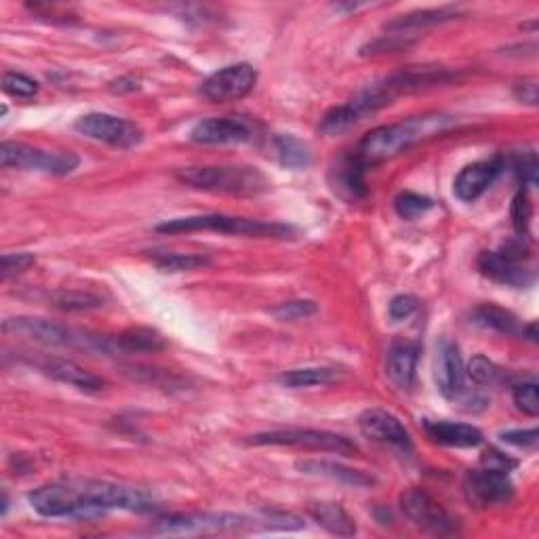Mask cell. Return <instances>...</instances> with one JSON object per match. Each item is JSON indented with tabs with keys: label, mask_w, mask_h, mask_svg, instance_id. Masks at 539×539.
I'll use <instances>...</instances> for the list:
<instances>
[{
	"label": "cell",
	"mask_w": 539,
	"mask_h": 539,
	"mask_svg": "<svg viewBox=\"0 0 539 539\" xmlns=\"http://www.w3.org/2000/svg\"><path fill=\"white\" fill-rule=\"evenodd\" d=\"M434 382L438 392H441L447 401H459V398L466 394V367L459 348L451 342H443L438 346Z\"/></svg>",
	"instance_id": "16"
},
{
	"label": "cell",
	"mask_w": 539,
	"mask_h": 539,
	"mask_svg": "<svg viewBox=\"0 0 539 539\" xmlns=\"http://www.w3.org/2000/svg\"><path fill=\"white\" fill-rule=\"evenodd\" d=\"M316 310L318 308L312 299H293V302H285L281 306L272 308V316L283 323H293V321H302V318L316 314Z\"/></svg>",
	"instance_id": "36"
},
{
	"label": "cell",
	"mask_w": 539,
	"mask_h": 539,
	"mask_svg": "<svg viewBox=\"0 0 539 539\" xmlns=\"http://www.w3.org/2000/svg\"><path fill=\"white\" fill-rule=\"evenodd\" d=\"M424 430L434 443L445 445V447L470 449V447H478L483 443V432L470 424L432 422V419H426Z\"/></svg>",
	"instance_id": "23"
},
{
	"label": "cell",
	"mask_w": 539,
	"mask_h": 539,
	"mask_svg": "<svg viewBox=\"0 0 539 539\" xmlns=\"http://www.w3.org/2000/svg\"><path fill=\"white\" fill-rule=\"evenodd\" d=\"M367 169L369 167L354 152L342 156L331 165L329 171L331 190L348 203L363 201L367 196V179H365Z\"/></svg>",
	"instance_id": "18"
},
{
	"label": "cell",
	"mask_w": 539,
	"mask_h": 539,
	"mask_svg": "<svg viewBox=\"0 0 539 539\" xmlns=\"http://www.w3.org/2000/svg\"><path fill=\"white\" fill-rule=\"evenodd\" d=\"M272 148H274L278 163H281L283 167L306 169L312 163L310 148L302 142V139H297L295 135H289V133L276 135L272 139Z\"/></svg>",
	"instance_id": "28"
},
{
	"label": "cell",
	"mask_w": 539,
	"mask_h": 539,
	"mask_svg": "<svg viewBox=\"0 0 539 539\" xmlns=\"http://www.w3.org/2000/svg\"><path fill=\"white\" fill-rule=\"evenodd\" d=\"M34 264L36 257L32 253H5L3 259H0V276H3V281H7V278L26 272Z\"/></svg>",
	"instance_id": "39"
},
{
	"label": "cell",
	"mask_w": 539,
	"mask_h": 539,
	"mask_svg": "<svg viewBox=\"0 0 539 539\" xmlns=\"http://www.w3.org/2000/svg\"><path fill=\"white\" fill-rule=\"evenodd\" d=\"M422 346L413 339H394L386 354V375L398 390H411Z\"/></svg>",
	"instance_id": "20"
},
{
	"label": "cell",
	"mask_w": 539,
	"mask_h": 539,
	"mask_svg": "<svg viewBox=\"0 0 539 539\" xmlns=\"http://www.w3.org/2000/svg\"><path fill=\"white\" fill-rule=\"evenodd\" d=\"M152 262L163 272H190L209 266V257L194 253H152Z\"/></svg>",
	"instance_id": "31"
},
{
	"label": "cell",
	"mask_w": 539,
	"mask_h": 539,
	"mask_svg": "<svg viewBox=\"0 0 539 539\" xmlns=\"http://www.w3.org/2000/svg\"><path fill=\"white\" fill-rule=\"evenodd\" d=\"M512 93L514 97L518 99V102H523L527 106H537L539 102V83L537 78H523V81H516L514 87H512Z\"/></svg>",
	"instance_id": "42"
},
{
	"label": "cell",
	"mask_w": 539,
	"mask_h": 539,
	"mask_svg": "<svg viewBox=\"0 0 539 539\" xmlns=\"http://www.w3.org/2000/svg\"><path fill=\"white\" fill-rule=\"evenodd\" d=\"M276 382L285 388H316V386H331L337 382V371L325 367H304L291 369L276 377Z\"/></svg>",
	"instance_id": "29"
},
{
	"label": "cell",
	"mask_w": 539,
	"mask_h": 539,
	"mask_svg": "<svg viewBox=\"0 0 539 539\" xmlns=\"http://www.w3.org/2000/svg\"><path fill=\"white\" fill-rule=\"evenodd\" d=\"M3 91L13 97L28 99L38 93V83L22 72H7L3 76Z\"/></svg>",
	"instance_id": "37"
},
{
	"label": "cell",
	"mask_w": 539,
	"mask_h": 539,
	"mask_svg": "<svg viewBox=\"0 0 539 539\" xmlns=\"http://www.w3.org/2000/svg\"><path fill=\"white\" fill-rule=\"evenodd\" d=\"M523 337H527L529 339V342H537V325L535 323H531V325H527V327H523V333H521Z\"/></svg>",
	"instance_id": "45"
},
{
	"label": "cell",
	"mask_w": 539,
	"mask_h": 539,
	"mask_svg": "<svg viewBox=\"0 0 539 539\" xmlns=\"http://www.w3.org/2000/svg\"><path fill=\"white\" fill-rule=\"evenodd\" d=\"M455 116L445 112H430L422 116H411L407 121L382 125L369 131L361 142H358L354 154L361 158L367 167L386 163L398 154L407 152L409 148L426 142L436 135L449 131L455 125Z\"/></svg>",
	"instance_id": "3"
},
{
	"label": "cell",
	"mask_w": 539,
	"mask_h": 539,
	"mask_svg": "<svg viewBox=\"0 0 539 539\" xmlns=\"http://www.w3.org/2000/svg\"><path fill=\"white\" fill-rule=\"evenodd\" d=\"M190 139L194 144L203 146L245 144L253 139V127L245 121V118L238 116L207 118V121H201L192 127Z\"/></svg>",
	"instance_id": "15"
},
{
	"label": "cell",
	"mask_w": 539,
	"mask_h": 539,
	"mask_svg": "<svg viewBox=\"0 0 539 539\" xmlns=\"http://www.w3.org/2000/svg\"><path fill=\"white\" fill-rule=\"evenodd\" d=\"M161 234H190V232H222L234 236H253V238H293L295 228L276 222H262V219L236 217L226 213H205L190 217H175L154 228Z\"/></svg>",
	"instance_id": "5"
},
{
	"label": "cell",
	"mask_w": 539,
	"mask_h": 539,
	"mask_svg": "<svg viewBox=\"0 0 539 539\" xmlns=\"http://www.w3.org/2000/svg\"><path fill=\"white\" fill-rule=\"evenodd\" d=\"M499 438H502L504 443L514 445V447L535 449L537 447V441H539V434H537L535 428H529V430H508V432L499 434Z\"/></svg>",
	"instance_id": "41"
},
{
	"label": "cell",
	"mask_w": 539,
	"mask_h": 539,
	"mask_svg": "<svg viewBox=\"0 0 539 539\" xmlns=\"http://www.w3.org/2000/svg\"><path fill=\"white\" fill-rule=\"evenodd\" d=\"M457 9L455 7H438V9H424V11H413L407 15H401L392 19L390 24H386V32L390 34H403V36H411L409 32H417L428 26H436L449 22V19L457 17Z\"/></svg>",
	"instance_id": "24"
},
{
	"label": "cell",
	"mask_w": 539,
	"mask_h": 539,
	"mask_svg": "<svg viewBox=\"0 0 539 539\" xmlns=\"http://www.w3.org/2000/svg\"><path fill=\"white\" fill-rule=\"evenodd\" d=\"M466 377H470L476 386H495L504 379V371L489 361L487 356L476 354L466 367Z\"/></svg>",
	"instance_id": "32"
},
{
	"label": "cell",
	"mask_w": 539,
	"mask_h": 539,
	"mask_svg": "<svg viewBox=\"0 0 539 539\" xmlns=\"http://www.w3.org/2000/svg\"><path fill=\"white\" fill-rule=\"evenodd\" d=\"M257 83V70L251 64H232L213 72L201 87V93L213 104L238 102L247 97Z\"/></svg>",
	"instance_id": "13"
},
{
	"label": "cell",
	"mask_w": 539,
	"mask_h": 539,
	"mask_svg": "<svg viewBox=\"0 0 539 539\" xmlns=\"http://www.w3.org/2000/svg\"><path fill=\"white\" fill-rule=\"evenodd\" d=\"M470 321L476 327L502 333V335H521L523 333L521 323H518V318L512 312L499 308V306H493V304L478 306L472 312Z\"/></svg>",
	"instance_id": "26"
},
{
	"label": "cell",
	"mask_w": 539,
	"mask_h": 539,
	"mask_svg": "<svg viewBox=\"0 0 539 539\" xmlns=\"http://www.w3.org/2000/svg\"><path fill=\"white\" fill-rule=\"evenodd\" d=\"M3 331L11 335H19L32 339L36 344L51 346V348H66V350H85L116 356L114 335H99L85 329H76L64 323L47 321V318L36 316H15L3 323Z\"/></svg>",
	"instance_id": "4"
},
{
	"label": "cell",
	"mask_w": 539,
	"mask_h": 539,
	"mask_svg": "<svg viewBox=\"0 0 539 539\" xmlns=\"http://www.w3.org/2000/svg\"><path fill=\"white\" fill-rule=\"evenodd\" d=\"M41 369L45 375L57 379V382L74 386L76 390L83 392H99L106 386L102 377H97L95 373L83 369L81 365L66 361V358H47Z\"/></svg>",
	"instance_id": "21"
},
{
	"label": "cell",
	"mask_w": 539,
	"mask_h": 539,
	"mask_svg": "<svg viewBox=\"0 0 539 539\" xmlns=\"http://www.w3.org/2000/svg\"><path fill=\"white\" fill-rule=\"evenodd\" d=\"M74 129L93 139V142H102L112 148H135L142 144L144 131L135 123L127 121V118L106 114V112H91L78 118L74 123Z\"/></svg>",
	"instance_id": "10"
},
{
	"label": "cell",
	"mask_w": 539,
	"mask_h": 539,
	"mask_svg": "<svg viewBox=\"0 0 539 539\" xmlns=\"http://www.w3.org/2000/svg\"><path fill=\"white\" fill-rule=\"evenodd\" d=\"M118 354H135V352H158L165 350V337L150 327H131L123 333L114 335Z\"/></svg>",
	"instance_id": "25"
},
{
	"label": "cell",
	"mask_w": 539,
	"mask_h": 539,
	"mask_svg": "<svg viewBox=\"0 0 539 539\" xmlns=\"http://www.w3.org/2000/svg\"><path fill=\"white\" fill-rule=\"evenodd\" d=\"M184 186L213 194L253 196L268 190L266 175L255 167H188L175 171Z\"/></svg>",
	"instance_id": "6"
},
{
	"label": "cell",
	"mask_w": 539,
	"mask_h": 539,
	"mask_svg": "<svg viewBox=\"0 0 539 539\" xmlns=\"http://www.w3.org/2000/svg\"><path fill=\"white\" fill-rule=\"evenodd\" d=\"M506 165H508L506 158L502 154H497L489 158V161H478L464 167L455 177L453 194L462 203L478 201V198H481L497 182V177L504 173Z\"/></svg>",
	"instance_id": "14"
},
{
	"label": "cell",
	"mask_w": 539,
	"mask_h": 539,
	"mask_svg": "<svg viewBox=\"0 0 539 539\" xmlns=\"http://www.w3.org/2000/svg\"><path fill=\"white\" fill-rule=\"evenodd\" d=\"M451 78H455L451 72H447L445 68H436V66L407 68L401 72H394L382 78V81H377L365 87L363 91H358L344 106L329 110L323 116L321 127L318 129H321L323 135H329V137L339 135L348 131L350 127H354L356 123L365 121L367 116L390 106L396 97L449 83Z\"/></svg>",
	"instance_id": "2"
},
{
	"label": "cell",
	"mask_w": 539,
	"mask_h": 539,
	"mask_svg": "<svg viewBox=\"0 0 539 539\" xmlns=\"http://www.w3.org/2000/svg\"><path fill=\"white\" fill-rule=\"evenodd\" d=\"M51 304L64 312H89L104 306V299L89 291H55L51 293Z\"/></svg>",
	"instance_id": "30"
},
{
	"label": "cell",
	"mask_w": 539,
	"mask_h": 539,
	"mask_svg": "<svg viewBox=\"0 0 539 539\" xmlns=\"http://www.w3.org/2000/svg\"><path fill=\"white\" fill-rule=\"evenodd\" d=\"M419 308V299L413 297V295H396L392 302H390V308H388V314L392 321H405V318L413 316Z\"/></svg>",
	"instance_id": "40"
},
{
	"label": "cell",
	"mask_w": 539,
	"mask_h": 539,
	"mask_svg": "<svg viewBox=\"0 0 539 539\" xmlns=\"http://www.w3.org/2000/svg\"><path fill=\"white\" fill-rule=\"evenodd\" d=\"M310 516L318 525L333 535H339V537L356 535V525L352 521V516L344 510L342 504L318 502L310 508Z\"/></svg>",
	"instance_id": "27"
},
{
	"label": "cell",
	"mask_w": 539,
	"mask_h": 539,
	"mask_svg": "<svg viewBox=\"0 0 539 539\" xmlns=\"http://www.w3.org/2000/svg\"><path fill=\"white\" fill-rule=\"evenodd\" d=\"M481 464H483V468L497 470V472H506V474L518 466L516 459L508 457L506 453L497 451V449H489V451H485V453H483V457H481Z\"/></svg>",
	"instance_id": "43"
},
{
	"label": "cell",
	"mask_w": 539,
	"mask_h": 539,
	"mask_svg": "<svg viewBox=\"0 0 539 539\" xmlns=\"http://www.w3.org/2000/svg\"><path fill=\"white\" fill-rule=\"evenodd\" d=\"M398 504H401L403 514L419 529L438 535H447L457 529L455 516H451L426 489H407L398 497Z\"/></svg>",
	"instance_id": "11"
},
{
	"label": "cell",
	"mask_w": 539,
	"mask_h": 539,
	"mask_svg": "<svg viewBox=\"0 0 539 539\" xmlns=\"http://www.w3.org/2000/svg\"><path fill=\"white\" fill-rule=\"evenodd\" d=\"M512 171L518 177V182L523 186H537V175H539V163H537V152L533 148L516 152L512 156Z\"/></svg>",
	"instance_id": "35"
},
{
	"label": "cell",
	"mask_w": 539,
	"mask_h": 539,
	"mask_svg": "<svg viewBox=\"0 0 539 539\" xmlns=\"http://www.w3.org/2000/svg\"><path fill=\"white\" fill-rule=\"evenodd\" d=\"M78 165H81V158L74 152H45L19 142L0 144V167L3 169L68 175Z\"/></svg>",
	"instance_id": "8"
},
{
	"label": "cell",
	"mask_w": 539,
	"mask_h": 539,
	"mask_svg": "<svg viewBox=\"0 0 539 539\" xmlns=\"http://www.w3.org/2000/svg\"><path fill=\"white\" fill-rule=\"evenodd\" d=\"M510 217H512V226L518 234V238H529V230H531V217H533V207H531V198L527 188L518 190L516 196L512 198V209H510Z\"/></svg>",
	"instance_id": "33"
},
{
	"label": "cell",
	"mask_w": 539,
	"mask_h": 539,
	"mask_svg": "<svg viewBox=\"0 0 539 539\" xmlns=\"http://www.w3.org/2000/svg\"><path fill=\"white\" fill-rule=\"evenodd\" d=\"M464 497L476 510L504 506L514 497V485L506 472L472 470L464 478Z\"/></svg>",
	"instance_id": "12"
},
{
	"label": "cell",
	"mask_w": 539,
	"mask_h": 539,
	"mask_svg": "<svg viewBox=\"0 0 539 539\" xmlns=\"http://www.w3.org/2000/svg\"><path fill=\"white\" fill-rule=\"evenodd\" d=\"M135 89H139V85H137V78H133V76L118 78V81H114V83H112V91H116V93L135 91Z\"/></svg>",
	"instance_id": "44"
},
{
	"label": "cell",
	"mask_w": 539,
	"mask_h": 539,
	"mask_svg": "<svg viewBox=\"0 0 539 539\" xmlns=\"http://www.w3.org/2000/svg\"><path fill=\"white\" fill-rule=\"evenodd\" d=\"M295 468L304 474H316L331 478V481L344 483L356 489H367L375 485V478L363 470H354L344 464L337 462H327V459H304V462H297Z\"/></svg>",
	"instance_id": "22"
},
{
	"label": "cell",
	"mask_w": 539,
	"mask_h": 539,
	"mask_svg": "<svg viewBox=\"0 0 539 539\" xmlns=\"http://www.w3.org/2000/svg\"><path fill=\"white\" fill-rule=\"evenodd\" d=\"M525 259L502 251H483L478 255V270L493 283L508 287H527L533 283V274L523 266Z\"/></svg>",
	"instance_id": "17"
},
{
	"label": "cell",
	"mask_w": 539,
	"mask_h": 539,
	"mask_svg": "<svg viewBox=\"0 0 539 539\" xmlns=\"http://www.w3.org/2000/svg\"><path fill=\"white\" fill-rule=\"evenodd\" d=\"M512 398H514V405L518 411H523L529 417L539 415V398H537V384L535 382L516 386Z\"/></svg>",
	"instance_id": "38"
},
{
	"label": "cell",
	"mask_w": 539,
	"mask_h": 539,
	"mask_svg": "<svg viewBox=\"0 0 539 539\" xmlns=\"http://www.w3.org/2000/svg\"><path fill=\"white\" fill-rule=\"evenodd\" d=\"M251 518L232 512H192L169 514L156 521L154 531L163 535H215L251 527Z\"/></svg>",
	"instance_id": "9"
},
{
	"label": "cell",
	"mask_w": 539,
	"mask_h": 539,
	"mask_svg": "<svg viewBox=\"0 0 539 539\" xmlns=\"http://www.w3.org/2000/svg\"><path fill=\"white\" fill-rule=\"evenodd\" d=\"M434 207V201L428 196H422V194H415V192H403L396 196L394 201V209L396 213L401 215L403 219H417L422 217L424 213H428L430 209Z\"/></svg>",
	"instance_id": "34"
},
{
	"label": "cell",
	"mask_w": 539,
	"mask_h": 539,
	"mask_svg": "<svg viewBox=\"0 0 539 539\" xmlns=\"http://www.w3.org/2000/svg\"><path fill=\"white\" fill-rule=\"evenodd\" d=\"M30 506L47 518H97L114 510L146 514L154 510L152 499L139 489L93 478L59 481L38 487L28 495Z\"/></svg>",
	"instance_id": "1"
},
{
	"label": "cell",
	"mask_w": 539,
	"mask_h": 539,
	"mask_svg": "<svg viewBox=\"0 0 539 539\" xmlns=\"http://www.w3.org/2000/svg\"><path fill=\"white\" fill-rule=\"evenodd\" d=\"M358 428L371 441L384 443L398 449L411 447V434L401 419L386 409H367L358 417Z\"/></svg>",
	"instance_id": "19"
},
{
	"label": "cell",
	"mask_w": 539,
	"mask_h": 539,
	"mask_svg": "<svg viewBox=\"0 0 539 539\" xmlns=\"http://www.w3.org/2000/svg\"><path fill=\"white\" fill-rule=\"evenodd\" d=\"M251 445L257 447H295L316 453H337V455H356L358 447L348 436L335 434L329 430H312V428H287L272 430L251 436Z\"/></svg>",
	"instance_id": "7"
}]
</instances>
